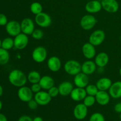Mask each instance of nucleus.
Instances as JSON below:
<instances>
[{
  "label": "nucleus",
  "mask_w": 121,
  "mask_h": 121,
  "mask_svg": "<svg viewBox=\"0 0 121 121\" xmlns=\"http://www.w3.org/2000/svg\"><path fill=\"white\" fill-rule=\"evenodd\" d=\"M8 80L13 86L21 87L26 86L27 81V76L21 70L14 69L9 73Z\"/></svg>",
  "instance_id": "nucleus-1"
},
{
  "label": "nucleus",
  "mask_w": 121,
  "mask_h": 121,
  "mask_svg": "<svg viewBox=\"0 0 121 121\" xmlns=\"http://www.w3.org/2000/svg\"><path fill=\"white\" fill-rule=\"evenodd\" d=\"M64 70L67 74L76 76L82 72V65L75 60H69L64 65Z\"/></svg>",
  "instance_id": "nucleus-2"
},
{
  "label": "nucleus",
  "mask_w": 121,
  "mask_h": 121,
  "mask_svg": "<svg viewBox=\"0 0 121 121\" xmlns=\"http://www.w3.org/2000/svg\"><path fill=\"white\" fill-rule=\"evenodd\" d=\"M98 20L92 14H88L83 15L80 21V25L84 30L89 31L93 29L97 24Z\"/></svg>",
  "instance_id": "nucleus-3"
},
{
  "label": "nucleus",
  "mask_w": 121,
  "mask_h": 121,
  "mask_svg": "<svg viewBox=\"0 0 121 121\" xmlns=\"http://www.w3.org/2000/svg\"><path fill=\"white\" fill-rule=\"evenodd\" d=\"M106 34L102 30H96L94 31L89 38V42L94 46H99L104 42Z\"/></svg>",
  "instance_id": "nucleus-4"
},
{
  "label": "nucleus",
  "mask_w": 121,
  "mask_h": 121,
  "mask_svg": "<svg viewBox=\"0 0 121 121\" xmlns=\"http://www.w3.org/2000/svg\"><path fill=\"white\" fill-rule=\"evenodd\" d=\"M34 21L39 27L42 28H47L52 24V18L49 14L42 12L35 15Z\"/></svg>",
  "instance_id": "nucleus-5"
},
{
  "label": "nucleus",
  "mask_w": 121,
  "mask_h": 121,
  "mask_svg": "<svg viewBox=\"0 0 121 121\" xmlns=\"http://www.w3.org/2000/svg\"><path fill=\"white\" fill-rule=\"evenodd\" d=\"M47 57V49L43 46H38L32 52V58L35 62L41 63L46 60Z\"/></svg>",
  "instance_id": "nucleus-6"
},
{
  "label": "nucleus",
  "mask_w": 121,
  "mask_h": 121,
  "mask_svg": "<svg viewBox=\"0 0 121 121\" xmlns=\"http://www.w3.org/2000/svg\"><path fill=\"white\" fill-rule=\"evenodd\" d=\"M5 30L8 35L15 37L21 33V24L18 21L15 20L9 21L5 26Z\"/></svg>",
  "instance_id": "nucleus-7"
},
{
  "label": "nucleus",
  "mask_w": 121,
  "mask_h": 121,
  "mask_svg": "<svg viewBox=\"0 0 121 121\" xmlns=\"http://www.w3.org/2000/svg\"><path fill=\"white\" fill-rule=\"evenodd\" d=\"M17 95L19 99L23 102L27 103L33 99V92L30 87L24 86L19 87L17 92Z\"/></svg>",
  "instance_id": "nucleus-8"
},
{
  "label": "nucleus",
  "mask_w": 121,
  "mask_h": 121,
  "mask_svg": "<svg viewBox=\"0 0 121 121\" xmlns=\"http://www.w3.org/2000/svg\"><path fill=\"white\" fill-rule=\"evenodd\" d=\"M21 33L27 35H31L35 30V24L30 18H25L20 22Z\"/></svg>",
  "instance_id": "nucleus-9"
},
{
  "label": "nucleus",
  "mask_w": 121,
  "mask_h": 121,
  "mask_svg": "<svg viewBox=\"0 0 121 121\" xmlns=\"http://www.w3.org/2000/svg\"><path fill=\"white\" fill-rule=\"evenodd\" d=\"M14 47L17 50H23L27 47L29 43L28 35L21 33L14 39Z\"/></svg>",
  "instance_id": "nucleus-10"
},
{
  "label": "nucleus",
  "mask_w": 121,
  "mask_h": 121,
  "mask_svg": "<svg viewBox=\"0 0 121 121\" xmlns=\"http://www.w3.org/2000/svg\"><path fill=\"white\" fill-rule=\"evenodd\" d=\"M101 4L102 9L111 14L116 13L119 10V4L117 0H102Z\"/></svg>",
  "instance_id": "nucleus-11"
},
{
  "label": "nucleus",
  "mask_w": 121,
  "mask_h": 121,
  "mask_svg": "<svg viewBox=\"0 0 121 121\" xmlns=\"http://www.w3.org/2000/svg\"><path fill=\"white\" fill-rule=\"evenodd\" d=\"M34 99L40 106H46L48 105L52 100V98L46 91H41L38 93H35Z\"/></svg>",
  "instance_id": "nucleus-12"
},
{
  "label": "nucleus",
  "mask_w": 121,
  "mask_h": 121,
  "mask_svg": "<svg viewBox=\"0 0 121 121\" xmlns=\"http://www.w3.org/2000/svg\"><path fill=\"white\" fill-rule=\"evenodd\" d=\"M88 108L83 104H79L73 109V115L78 120H83L87 117Z\"/></svg>",
  "instance_id": "nucleus-13"
},
{
  "label": "nucleus",
  "mask_w": 121,
  "mask_h": 121,
  "mask_svg": "<svg viewBox=\"0 0 121 121\" xmlns=\"http://www.w3.org/2000/svg\"><path fill=\"white\" fill-rule=\"evenodd\" d=\"M82 52L83 56L87 60H92L96 55L95 46L89 42L84 44L82 48Z\"/></svg>",
  "instance_id": "nucleus-14"
},
{
  "label": "nucleus",
  "mask_w": 121,
  "mask_h": 121,
  "mask_svg": "<svg viewBox=\"0 0 121 121\" xmlns=\"http://www.w3.org/2000/svg\"><path fill=\"white\" fill-rule=\"evenodd\" d=\"M73 82L76 87L85 88L89 84V76L81 72L74 76Z\"/></svg>",
  "instance_id": "nucleus-15"
},
{
  "label": "nucleus",
  "mask_w": 121,
  "mask_h": 121,
  "mask_svg": "<svg viewBox=\"0 0 121 121\" xmlns=\"http://www.w3.org/2000/svg\"><path fill=\"white\" fill-rule=\"evenodd\" d=\"M102 9L101 2L98 0H91L85 5V10L89 14H93L98 13Z\"/></svg>",
  "instance_id": "nucleus-16"
},
{
  "label": "nucleus",
  "mask_w": 121,
  "mask_h": 121,
  "mask_svg": "<svg viewBox=\"0 0 121 121\" xmlns=\"http://www.w3.org/2000/svg\"><path fill=\"white\" fill-rule=\"evenodd\" d=\"M48 69L52 72H57L61 68V61L57 56H52L47 60Z\"/></svg>",
  "instance_id": "nucleus-17"
},
{
  "label": "nucleus",
  "mask_w": 121,
  "mask_h": 121,
  "mask_svg": "<svg viewBox=\"0 0 121 121\" xmlns=\"http://www.w3.org/2000/svg\"><path fill=\"white\" fill-rule=\"evenodd\" d=\"M70 96L71 99L74 101L80 102L83 100L85 97L87 96V93L85 88L76 87L73 89Z\"/></svg>",
  "instance_id": "nucleus-18"
},
{
  "label": "nucleus",
  "mask_w": 121,
  "mask_h": 121,
  "mask_svg": "<svg viewBox=\"0 0 121 121\" xmlns=\"http://www.w3.org/2000/svg\"><path fill=\"white\" fill-rule=\"evenodd\" d=\"M96 101L101 106H105L109 103L111 96L107 91H99L95 96Z\"/></svg>",
  "instance_id": "nucleus-19"
},
{
  "label": "nucleus",
  "mask_w": 121,
  "mask_h": 121,
  "mask_svg": "<svg viewBox=\"0 0 121 121\" xmlns=\"http://www.w3.org/2000/svg\"><path fill=\"white\" fill-rule=\"evenodd\" d=\"M109 61V57L108 54L105 52H100L96 55L94 61L97 67L103 68L107 66Z\"/></svg>",
  "instance_id": "nucleus-20"
},
{
  "label": "nucleus",
  "mask_w": 121,
  "mask_h": 121,
  "mask_svg": "<svg viewBox=\"0 0 121 121\" xmlns=\"http://www.w3.org/2000/svg\"><path fill=\"white\" fill-rule=\"evenodd\" d=\"M58 88L59 91V95L63 96H67L70 95L74 87L70 82L65 81L59 85Z\"/></svg>",
  "instance_id": "nucleus-21"
},
{
  "label": "nucleus",
  "mask_w": 121,
  "mask_h": 121,
  "mask_svg": "<svg viewBox=\"0 0 121 121\" xmlns=\"http://www.w3.org/2000/svg\"><path fill=\"white\" fill-rule=\"evenodd\" d=\"M97 66L94 61L88 60L83 63L82 65V72L89 76L95 73Z\"/></svg>",
  "instance_id": "nucleus-22"
},
{
  "label": "nucleus",
  "mask_w": 121,
  "mask_h": 121,
  "mask_svg": "<svg viewBox=\"0 0 121 121\" xmlns=\"http://www.w3.org/2000/svg\"><path fill=\"white\" fill-rule=\"evenodd\" d=\"M109 93L111 98L119 99L121 98V81H117L112 83L109 89Z\"/></svg>",
  "instance_id": "nucleus-23"
},
{
  "label": "nucleus",
  "mask_w": 121,
  "mask_h": 121,
  "mask_svg": "<svg viewBox=\"0 0 121 121\" xmlns=\"http://www.w3.org/2000/svg\"><path fill=\"white\" fill-rule=\"evenodd\" d=\"M39 84L43 90L47 91L54 86V80L53 78L50 76H43L41 77Z\"/></svg>",
  "instance_id": "nucleus-24"
},
{
  "label": "nucleus",
  "mask_w": 121,
  "mask_h": 121,
  "mask_svg": "<svg viewBox=\"0 0 121 121\" xmlns=\"http://www.w3.org/2000/svg\"><path fill=\"white\" fill-rule=\"evenodd\" d=\"M112 84V82L111 79L105 77V78H102L98 79V81L96 82V85L99 91H109Z\"/></svg>",
  "instance_id": "nucleus-25"
},
{
  "label": "nucleus",
  "mask_w": 121,
  "mask_h": 121,
  "mask_svg": "<svg viewBox=\"0 0 121 121\" xmlns=\"http://www.w3.org/2000/svg\"><path fill=\"white\" fill-rule=\"evenodd\" d=\"M41 78V76L40 73L35 70L31 71L27 75V80L31 84L39 83Z\"/></svg>",
  "instance_id": "nucleus-26"
},
{
  "label": "nucleus",
  "mask_w": 121,
  "mask_h": 121,
  "mask_svg": "<svg viewBox=\"0 0 121 121\" xmlns=\"http://www.w3.org/2000/svg\"><path fill=\"white\" fill-rule=\"evenodd\" d=\"M10 56L8 50L0 48V65L4 66L9 61Z\"/></svg>",
  "instance_id": "nucleus-27"
},
{
  "label": "nucleus",
  "mask_w": 121,
  "mask_h": 121,
  "mask_svg": "<svg viewBox=\"0 0 121 121\" xmlns=\"http://www.w3.org/2000/svg\"><path fill=\"white\" fill-rule=\"evenodd\" d=\"M13 47H14V41L13 38L7 37L2 40L1 48L7 50H9Z\"/></svg>",
  "instance_id": "nucleus-28"
},
{
  "label": "nucleus",
  "mask_w": 121,
  "mask_h": 121,
  "mask_svg": "<svg viewBox=\"0 0 121 121\" xmlns=\"http://www.w3.org/2000/svg\"><path fill=\"white\" fill-rule=\"evenodd\" d=\"M30 9L32 14L34 15H37L43 12V6L40 2H34L31 3L30 7Z\"/></svg>",
  "instance_id": "nucleus-29"
},
{
  "label": "nucleus",
  "mask_w": 121,
  "mask_h": 121,
  "mask_svg": "<svg viewBox=\"0 0 121 121\" xmlns=\"http://www.w3.org/2000/svg\"><path fill=\"white\" fill-rule=\"evenodd\" d=\"M85 89L86 90L87 95L94 96H95L97 94V93L99 91V89L97 87L96 85H92V84H89Z\"/></svg>",
  "instance_id": "nucleus-30"
},
{
  "label": "nucleus",
  "mask_w": 121,
  "mask_h": 121,
  "mask_svg": "<svg viewBox=\"0 0 121 121\" xmlns=\"http://www.w3.org/2000/svg\"><path fill=\"white\" fill-rule=\"evenodd\" d=\"M83 101V103L87 108H90L91 107V106H93V105L95 104V103L96 102L95 96L91 95L86 96Z\"/></svg>",
  "instance_id": "nucleus-31"
},
{
  "label": "nucleus",
  "mask_w": 121,
  "mask_h": 121,
  "mask_svg": "<svg viewBox=\"0 0 121 121\" xmlns=\"http://www.w3.org/2000/svg\"><path fill=\"white\" fill-rule=\"evenodd\" d=\"M89 121H105V119L101 113L95 112L91 116Z\"/></svg>",
  "instance_id": "nucleus-32"
},
{
  "label": "nucleus",
  "mask_w": 121,
  "mask_h": 121,
  "mask_svg": "<svg viewBox=\"0 0 121 121\" xmlns=\"http://www.w3.org/2000/svg\"><path fill=\"white\" fill-rule=\"evenodd\" d=\"M31 35V37L34 39V40H39L43 37L44 33L41 30L35 29Z\"/></svg>",
  "instance_id": "nucleus-33"
},
{
  "label": "nucleus",
  "mask_w": 121,
  "mask_h": 121,
  "mask_svg": "<svg viewBox=\"0 0 121 121\" xmlns=\"http://www.w3.org/2000/svg\"><path fill=\"white\" fill-rule=\"evenodd\" d=\"M48 94L50 95L51 97L52 98H55V97L59 95V91L58 87H56V86H53L52 87H51L49 90L47 91Z\"/></svg>",
  "instance_id": "nucleus-34"
},
{
  "label": "nucleus",
  "mask_w": 121,
  "mask_h": 121,
  "mask_svg": "<svg viewBox=\"0 0 121 121\" xmlns=\"http://www.w3.org/2000/svg\"><path fill=\"white\" fill-rule=\"evenodd\" d=\"M31 89L32 92H33V93H37L38 92H40L42 89L41 86L39 84V83H34L32 84V85L30 87Z\"/></svg>",
  "instance_id": "nucleus-35"
},
{
  "label": "nucleus",
  "mask_w": 121,
  "mask_h": 121,
  "mask_svg": "<svg viewBox=\"0 0 121 121\" xmlns=\"http://www.w3.org/2000/svg\"><path fill=\"white\" fill-rule=\"evenodd\" d=\"M27 104H28V108L31 110L36 109L38 108V106H39V104H37V102L35 101V100L34 99H31L29 102H28Z\"/></svg>",
  "instance_id": "nucleus-36"
},
{
  "label": "nucleus",
  "mask_w": 121,
  "mask_h": 121,
  "mask_svg": "<svg viewBox=\"0 0 121 121\" xmlns=\"http://www.w3.org/2000/svg\"><path fill=\"white\" fill-rule=\"evenodd\" d=\"M8 22L7 17L4 14L0 13V26H5Z\"/></svg>",
  "instance_id": "nucleus-37"
},
{
  "label": "nucleus",
  "mask_w": 121,
  "mask_h": 121,
  "mask_svg": "<svg viewBox=\"0 0 121 121\" xmlns=\"http://www.w3.org/2000/svg\"><path fill=\"white\" fill-rule=\"evenodd\" d=\"M18 121H33V119L29 116L23 115L19 118Z\"/></svg>",
  "instance_id": "nucleus-38"
},
{
  "label": "nucleus",
  "mask_w": 121,
  "mask_h": 121,
  "mask_svg": "<svg viewBox=\"0 0 121 121\" xmlns=\"http://www.w3.org/2000/svg\"><path fill=\"white\" fill-rule=\"evenodd\" d=\"M114 110L117 113H121V102L118 103L114 106Z\"/></svg>",
  "instance_id": "nucleus-39"
},
{
  "label": "nucleus",
  "mask_w": 121,
  "mask_h": 121,
  "mask_svg": "<svg viewBox=\"0 0 121 121\" xmlns=\"http://www.w3.org/2000/svg\"><path fill=\"white\" fill-rule=\"evenodd\" d=\"M0 121H8L7 118L3 113H0Z\"/></svg>",
  "instance_id": "nucleus-40"
},
{
  "label": "nucleus",
  "mask_w": 121,
  "mask_h": 121,
  "mask_svg": "<svg viewBox=\"0 0 121 121\" xmlns=\"http://www.w3.org/2000/svg\"><path fill=\"white\" fill-rule=\"evenodd\" d=\"M33 121H43V119L40 117H36L33 119Z\"/></svg>",
  "instance_id": "nucleus-41"
},
{
  "label": "nucleus",
  "mask_w": 121,
  "mask_h": 121,
  "mask_svg": "<svg viewBox=\"0 0 121 121\" xmlns=\"http://www.w3.org/2000/svg\"><path fill=\"white\" fill-rule=\"evenodd\" d=\"M3 92H4V90H3V87L2 86L0 85V97L3 94Z\"/></svg>",
  "instance_id": "nucleus-42"
},
{
  "label": "nucleus",
  "mask_w": 121,
  "mask_h": 121,
  "mask_svg": "<svg viewBox=\"0 0 121 121\" xmlns=\"http://www.w3.org/2000/svg\"><path fill=\"white\" fill-rule=\"evenodd\" d=\"M2 108V102H1V100H0V111H1Z\"/></svg>",
  "instance_id": "nucleus-43"
},
{
  "label": "nucleus",
  "mask_w": 121,
  "mask_h": 121,
  "mask_svg": "<svg viewBox=\"0 0 121 121\" xmlns=\"http://www.w3.org/2000/svg\"><path fill=\"white\" fill-rule=\"evenodd\" d=\"M119 75H120V76L121 77V67H120V69H119Z\"/></svg>",
  "instance_id": "nucleus-44"
},
{
  "label": "nucleus",
  "mask_w": 121,
  "mask_h": 121,
  "mask_svg": "<svg viewBox=\"0 0 121 121\" xmlns=\"http://www.w3.org/2000/svg\"><path fill=\"white\" fill-rule=\"evenodd\" d=\"M1 44H2V40L0 39V48H1Z\"/></svg>",
  "instance_id": "nucleus-45"
},
{
  "label": "nucleus",
  "mask_w": 121,
  "mask_h": 121,
  "mask_svg": "<svg viewBox=\"0 0 121 121\" xmlns=\"http://www.w3.org/2000/svg\"><path fill=\"white\" fill-rule=\"evenodd\" d=\"M119 118H120V120L121 121V113H120V115H119Z\"/></svg>",
  "instance_id": "nucleus-46"
},
{
  "label": "nucleus",
  "mask_w": 121,
  "mask_h": 121,
  "mask_svg": "<svg viewBox=\"0 0 121 121\" xmlns=\"http://www.w3.org/2000/svg\"><path fill=\"white\" fill-rule=\"evenodd\" d=\"M120 40H121V36H120Z\"/></svg>",
  "instance_id": "nucleus-47"
}]
</instances>
